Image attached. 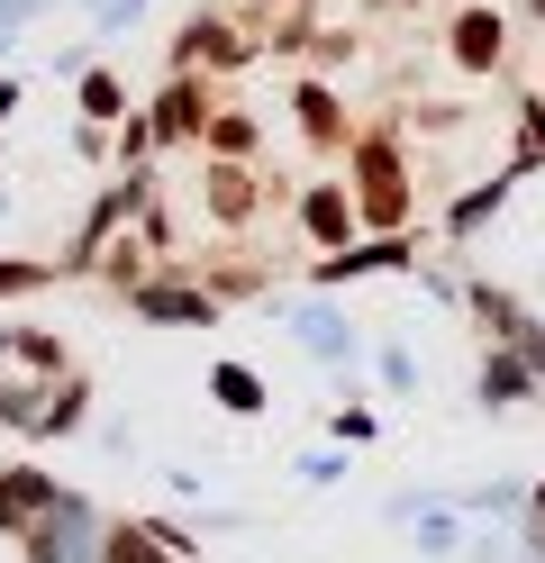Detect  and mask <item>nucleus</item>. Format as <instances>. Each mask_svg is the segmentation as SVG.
<instances>
[{
  "instance_id": "1",
  "label": "nucleus",
  "mask_w": 545,
  "mask_h": 563,
  "mask_svg": "<svg viewBox=\"0 0 545 563\" xmlns=\"http://www.w3.org/2000/svg\"><path fill=\"white\" fill-rule=\"evenodd\" d=\"M355 219L373 236H391L400 219H410V173H400L391 136H363V146H355Z\"/></svg>"
},
{
  "instance_id": "2",
  "label": "nucleus",
  "mask_w": 545,
  "mask_h": 563,
  "mask_svg": "<svg viewBox=\"0 0 545 563\" xmlns=\"http://www.w3.org/2000/svg\"><path fill=\"white\" fill-rule=\"evenodd\" d=\"M254 64V37L237 19H200V27H182V74H246Z\"/></svg>"
},
{
  "instance_id": "3",
  "label": "nucleus",
  "mask_w": 545,
  "mask_h": 563,
  "mask_svg": "<svg viewBox=\"0 0 545 563\" xmlns=\"http://www.w3.org/2000/svg\"><path fill=\"white\" fill-rule=\"evenodd\" d=\"M446 55L464 64V74H500V55H509V10H455Z\"/></svg>"
},
{
  "instance_id": "4",
  "label": "nucleus",
  "mask_w": 545,
  "mask_h": 563,
  "mask_svg": "<svg viewBox=\"0 0 545 563\" xmlns=\"http://www.w3.org/2000/svg\"><path fill=\"white\" fill-rule=\"evenodd\" d=\"M363 219H355V191H337V183H318V191H301V236L309 245H327V255H346V236H355Z\"/></svg>"
},
{
  "instance_id": "5",
  "label": "nucleus",
  "mask_w": 545,
  "mask_h": 563,
  "mask_svg": "<svg viewBox=\"0 0 545 563\" xmlns=\"http://www.w3.org/2000/svg\"><path fill=\"white\" fill-rule=\"evenodd\" d=\"M145 264H155V236H145V228H128V236L91 245V273H109V282H137Z\"/></svg>"
},
{
  "instance_id": "6",
  "label": "nucleus",
  "mask_w": 545,
  "mask_h": 563,
  "mask_svg": "<svg viewBox=\"0 0 545 563\" xmlns=\"http://www.w3.org/2000/svg\"><path fill=\"white\" fill-rule=\"evenodd\" d=\"M209 219H218V228H246V219H254V173H237V164L209 173Z\"/></svg>"
},
{
  "instance_id": "7",
  "label": "nucleus",
  "mask_w": 545,
  "mask_h": 563,
  "mask_svg": "<svg viewBox=\"0 0 545 563\" xmlns=\"http://www.w3.org/2000/svg\"><path fill=\"white\" fill-rule=\"evenodd\" d=\"M200 136H209V155H228V164H246V155H254V119H246V110H209V128H200Z\"/></svg>"
},
{
  "instance_id": "8",
  "label": "nucleus",
  "mask_w": 545,
  "mask_h": 563,
  "mask_svg": "<svg viewBox=\"0 0 545 563\" xmlns=\"http://www.w3.org/2000/svg\"><path fill=\"white\" fill-rule=\"evenodd\" d=\"M301 119H309L318 146H337V136H346V110H337V91H327V82H301Z\"/></svg>"
},
{
  "instance_id": "9",
  "label": "nucleus",
  "mask_w": 545,
  "mask_h": 563,
  "mask_svg": "<svg viewBox=\"0 0 545 563\" xmlns=\"http://www.w3.org/2000/svg\"><path fill=\"white\" fill-rule=\"evenodd\" d=\"M145 300V319H209V300L200 291H173V282H155V291H137Z\"/></svg>"
},
{
  "instance_id": "10",
  "label": "nucleus",
  "mask_w": 545,
  "mask_h": 563,
  "mask_svg": "<svg viewBox=\"0 0 545 563\" xmlns=\"http://www.w3.org/2000/svg\"><path fill=\"white\" fill-rule=\"evenodd\" d=\"M482 391H491V400H527V364H519V355H491V364H482Z\"/></svg>"
},
{
  "instance_id": "11",
  "label": "nucleus",
  "mask_w": 545,
  "mask_h": 563,
  "mask_svg": "<svg viewBox=\"0 0 545 563\" xmlns=\"http://www.w3.org/2000/svg\"><path fill=\"white\" fill-rule=\"evenodd\" d=\"M173 545L164 537H145V527H119V537H109V563H164Z\"/></svg>"
},
{
  "instance_id": "12",
  "label": "nucleus",
  "mask_w": 545,
  "mask_h": 563,
  "mask_svg": "<svg viewBox=\"0 0 545 563\" xmlns=\"http://www.w3.org/2000/svg\"><path fill=\"white\" fill-rule=\"evenodd\" d=\"M19 364H36V373H55L64 355H55V336H19Z\"/></svg>"
},
{
  "instance_id": "13",
  "label": "nucleus",
  "mask_w": 545,
  "mask_h": 563,
  "mask_svg": "<svg viewBox=\"0 0 545 563\" xmlns=\"http://www.w3.org/2000/svg\"><path fill=\"white\" fill-rule=\"evenodd\" d=\"M218 400H237V409H254L264 391H254V373H218Z\"/></svg>"
},
{
  "instance_id": "14",
  "label": "nucleus",
  "mask_w": 545,
  "mask_h": 563,
  "mask_svg": "<svg viewBox=\"0 0 545 563\" xmlns=\"http://www.w3.org/2000/svg\"><path fill=\"white\" fill-rule=\"evenodd\" d=\"M83 100H91V119H109V110H119V82H109V74H91V82H83Z\"/></svg>"
},
{
  "instance_id": "15",
  "label": "nucleus",
  "mask_w": 545,
  "mask_h": 563,
  "mask_svg": "<svg viewBox=\"0 0 545 563\" xmlns=\"http://www.w3.org/2000/svg\"><path fill=\"white\" fill-rule=\"evenodd\" d=\"M527 155H545V91H527Z\"/></svg>"
},
{
  "instance_id": "16",
  "label": "nucleus",
  "mask_w": 545,
  "mask_h": 563,
  "mask_svg": "<svg viewBox=\"0 0 545 563\" xmlns=\"http://www.w3.org/2000/svg\"><path fill=\"white\" fill-rule=\"evenodd\" d=\"M36 282H46L36 264H0V291H36Z\"/></svg>"
},
{
  "instance_id": "17",
  "label": "nucleus",
  "mask_w": 545,
  "mask_h": 563,
  "mask_svg": "<svg viewBox=\"0 0 545 563\" xmlns=\"http://www.w3.org/2000/svg\"><path fill=\"white\" fill-rule=\"evenodd\" d=\"M509 10H519V19H536V27H545V0H509Z\"/></svg>"
},
{
  "instance_id": "18",
  "label": "nucleus",
  "mask_w": 545,
  "mask_h": 563,
  "mask_svg": "<svg viewBox=\"0 0 545 563\" xmlns=\"http://www.w3.org/2000/svg\"><path fill=\"white\" fill-rule=\"evenodd\" d=\"M0 355H19V336H10V328H0Z\"/></svg>"
},
{
  "instance_id": "19",
  "label": "nucleus",
  "mask_w": 545,
  "mask_h": 563,
  "mask_svg": "<svg viewBox=\"0 0 545 563\" xmlns=\"http://www.w3.org/2000/svg\"><path fill=\"white\" fill-rule=\"evenodd\" d=\"M536 527H545V490H536Z\"/></svg>"
}]
</instances>
